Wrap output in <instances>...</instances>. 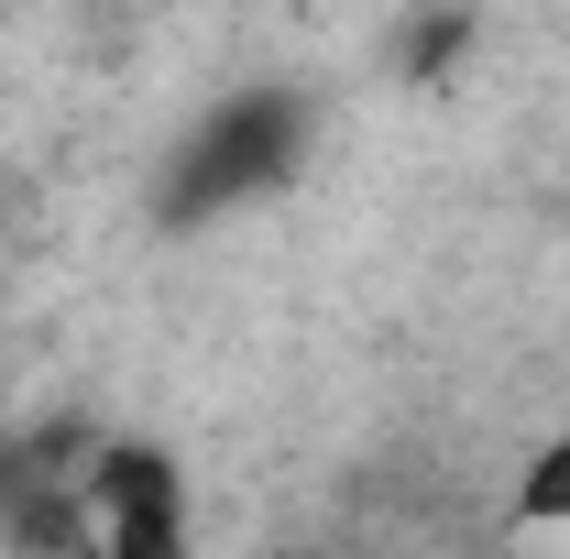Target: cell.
Masks as SVG:
<instances>
[{
  "label": "cell",
  "instance_id": "4",
  "mask_svg": "<svg viewBox=\"0 0 570 559\" xmlns=\"http://www.w3.org/2000/svg\"><path fill=\"white\" fill-rule=\"evenodd\" d=\"M504 504H515V527H527V538H560V527H570V428H549V439L527 450V472H515Z\"/></svg>",
  "mask_w": 570,
  "mask_h": 559
},
{
  "label": "cell",
  "instance_id": "2",
  "mask_svg": "<svg viewBox=\"0 0 570 559\" xmlns=\"http://www.w3.org/2000/svg\"><path fill=\"white\" fill-rule=\"evenodd\" d=\"M77 504L110 559H198V504L165 439H99L77 472Z\"/></svg>",
  "mask_w": 570,
  "mask_h": 559
},
{
  "label": "cell",
  "instance_id": "5",
  "mask_svg": "<svg viewBox=\"0 0 570 559\" xmlns=\"http://www.w3.org/2000/svg\"><path fill=\"white\" fill-rule=\"evenodd\" d=\"M285 559H330V549H285Z\"/></svg>",
  "mask_w": 570,
  "mask_h": 559
},
{
  "label": "cell",
  "instance_id": "3",
  "mask_svg": "<svg viewBox=\"0 0 570 559\" xmlns=\"http://www.w3.org/2000/svg\"><path fill=\"white\" fill-rule=\"evenodd\" d=\"M472 45H483V22H472L461 0H428L417 22H406V45H395V67L417 77V88H439V77L472 67Z\"/></svg>",
  "mask_w": 570,
  "mask_h": 559
},
{
  "label": "cell",
  "instance_id": "1",
  "mask_svg": "<svg viewBox=\"0 0 570 559\" xmlns=\"http://www.w3.org/2000/svg\"><path fill=\"white\" fill-rule=\"evenodd\" d=\"M307 143H318V121H307L296 88H230L219 110H198L176 133L165 176H154V219L187 231V219H230L253 198H285L307 176Z\"/></svg>",
  "mask_w": 570,
  "mask_h": 559
}]
</instances>
